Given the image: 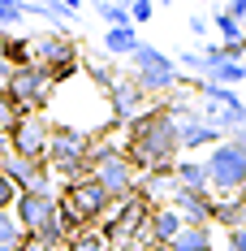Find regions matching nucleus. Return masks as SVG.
<instances>
[{"mask_svg": "<svg viewBox=\"0 0 246 251\" xmlns=\"http://www.w3.org/2000/svg\"><path fill=\"white\" fill-rule=\"evenodd\" d=\"M0 174L9 177L18 191H39V195H56L52 191V169L48 165H35V160H22V156H13V151H0Z\"/></svg>", "mask_w": 246, "mask_h": 251, "instance_id": "9b49d317", "label": "nucleus"}, {"mask_svg": "<svg viewBox=\"0 0 246 251\" xmlns=\"http://www.w3.org/2000/svg\"><path fill=\"white\" fill-rule=\"evenodd\" d=\"M108 208H112V200L99 191L91 177L69 182V186L56 191V212H61L65 238H78V234H87V229H99V221L108 217Z\"/></svg>", "mask_w": 246, "mask_h": 251, "instance_id": "f03ea898", "label": "nucleus"}, {"mask_svg": "<svg viewBox=\"0 0 246 251\" xmlns=\"http://www.w3.org/2000/svg\"><path fill=\"white\" fill-rule=\"evenodd\" d=\"M30 65L48 70V78L61 87L82 70V52H78V39L69 30H44V35H30Z\"/></svg>", "mask_w": 246, "mask_h": 251, "instance_id": "423d86ee", "label": "nucleus"}, {"mask_svg": "<svg viewBox=\"0 0 246 251\" xmlns=\"http://www.w3.org/2000/svg\"><path fill=\"white\" fill-rule=\"evenodd\" d=\"M173 61H177V70H186V74L195 78V82L207 74V65H203V52H195V48H190V52H177Z\"/></svg>", "mask_w": 246, "mask_h": 251, "instance_id": "a878e982", "label": "nucleus"}, {"mask_svg": "<svg viewBox=\"0 0 246 251\" xmlns=\"http://www.w3.org/2000/svg\"><path fill=\"white\" fill-rule=\"evenodd\" d=\"M30 13H26V0H0V30L9 35V26H22Z\"/></svg>", "mask_w": 246, "mask_h": 251, "instance_id": "b1692460", "label": "nucleus"}, {"mask_svg": "<svg viewBox=\"0 0 246 251\" xmlns=\"http://www.w3.org/2000/svg\"><path fill=\"white\" fill-rule=\"evenodd\" d=\"M169 208L181 217V226H212V208H216V200H212V195H195V191H177Z\"/></svg>", "mask_w": 246, "mask_h": 251, "instance_id": "ddd939ff", "label": "nucleus"}, {"mask_svg": "<svg viewBox=\"0 0 246 251\" xmlns=\"http://www.w3.org/2000/svg\"><path fill=\"white\" fill-rule=\"evenodd\" d=\"M177 143L186 156H195V151H212L216 143H224V134L216 126H207L203 117H186V122H177Z\"/></svg>", "mask_w": 246, "mask_h": 251, "instance_id": "f8f14e48", "label": "nucleus"}, {"mask_svg": "<svg viewBox=\"0 0 246 251\" xmlns=\"http://www.w3.org/2000/svg\"><path fill=\"white\" fill-rule=\"evenodd\" d=\"M65 251H112V247H108V238H104L99 229H87V234L69 238V243H65Z\"/></svg>", "mask_w": 246, "mask_h": 251, "instance_id": "393cba45", "label": "nucleus"}, {"mask_svg": "<svg viewBox=\"0 0 246 251\" xmlns=\"http://www.w3.org/2000/svg\"><path fill=\"white\" fill-rule=\"evenodd\" d=\"M186 26H190L195 39H199V35H212V18H203V13H190V22H186Z\"/></svg>", "mask_w": 246, "mask_h": 251, "instance_id": "c756f323", "label": "nucleus"}, {"mask_svg": "<svg viewBox=\"0 0 246 251\" xmlns=\"http://www.w3.org/2000/svg\"><path fill=\"white\" fill-rule=\"evenodd\" d=\"M229 251H246V226L229 234Z\"/></svg>", "mask_w": 246, "mask_h": 251, "instance_id": "2f4dec72", "label": "nucleus"}, {"mask_svg": "<svg viewBox=\"0 0 246 251\" xmlns=\"http://www.w3.org/2000/svg\"><path fill=\"white\" fill-rule=\"evenodd\" d=\"M156 18V4L151 0H130V26H143Z\"/></svg>", "mask_w": 246, "mask_h": 251, "instance_id": "cd10ccee", "label": "nucleus"}, {"mask_svg": "<svg viewBox=\"0 0 246 251\" xmlns=\"http://www.w3.org/2000/svg\"><path fill=\"white\" fill-rule=\"evenodd\" d=\"M18 195H22V191H18V186H13L9 177L0 174V212H13V203H18Z\"/></svg>", "mask_w": 246, "mask_h": 251, "instance_id": "c85d7f7f", "label": "nucleus"}, {"mask_svg": "<svg viewBox=\"0 0 246 251\" xmlns=\"http://www.w3.org/2000/svg\"><path fill=\"white\" fill-rule=\"evenodd\" d=\"M173 177H177V186H181V191L212 195V191H207V174H203V160H199V156H181V160L173 165Z\"/></svg>", "mask_w": 246, "mask_h": 251, "instance_id": "a211bd4d", "label": "nucleus"}, {"mask_svg": "<svg viewBox=\"0 0 246 251\" xmlns=\"http://www.w3.org/2000/svg\"><path fill=\"white\" fill-rule=\"evenodd\" d=\"M212 226H221L224 234H233V229L246 226V191L229 195V200H216V208H212Z\"/></svg>", "mask_w": 246, "mask_h": 251, "instance_id": "dca6fc26", "label": "nucleus"}, {"mask_svg": "<svg viewBox=\"0 0 246 251\" xmlns=\"http://www.w3.org/2000/svg\"><path fill=\"white\" fill-rule=\"evenodd\" d=\"M203 82H216V87H229V91H233V87H242V82H246V65L224 56V61H216V65L207 70V78H203Z\"/></svg>", "mask_w": 246, "mask_h": 251, "instance_id": "412c9836", "label": "nucleus"}, {"mask_svg": "<svg viewBox=\"0 0 246 251\" xmlns=\"http://www.w3.org/2000/svg\"><path fill=\"white\" fill-rule=\"evenodd\" d=\"M224 13H229L233 22H242V26H246V0H229V4H224Z\"/></svg>", "mask_w": 246, "mask_h": 251, "instance_id": "7c9ffc66", "label": "nucleus"}, {"mask_svg": "<svg viewBox=\"0 0 246 251\" xmlns=\"http://www.w3.org/2000/svg\"><path fill=\"white\" fill-rule=\"evenodd\" d=\"M130 78L138 82V91L147 100H169L173 91H181L190 82V78L177 70V61H173L169 52L151 48V44H138V52L130 56Z\"/></svg>", "mask_w": 246, "mask_h": 251, "instance_id": "20e7f679", "label": "nucleus"}, {"mask_svg": "<svg viewBox=\"0 0 246 251\" xmlns=\"http://www.w3.org/2000/svg\"><path fill=\"white\" fill-rule=\"evenodd\" d=\"M0 70H4V65H0ZM52 91H56V82H52L48 70H39V65L4 70V96L13 100L18 113H44L52 104Z\"/></svg>", "mask_w": 246, "mask_h": 251, "instance_id": "6e6552de", "label": "nucleus"}, {"mask_svg": "<svg viewBox=\"0 0 246 251\" xmlns=\"http://www.w3.org/2000/svg\"><path fill=\"white\" fill-rule=\"evenodd\" d=\"M125 160L138 169V174H169L173 165L181 160V143H177V122L156 104L147 108L138 122L125 126Z\"/></svg>", "mask_w": 246, "mask_h": 251, "instance_id": "f257e3e1", "label": "nucleus"}, {"mask_svg": "<svg viewBox=\"0 0 246 251\" xmlns=\"http://www.w3.org/2000/svg\"><path fill=\"white\" fill-rule=\"evenodd\" d=\"M91 182L112 203H121V200H130L138 191V169L125 160L121 143H112L104 134H91Z\"/></svg>", "mask_w": 246, "mask_h": 251, "instance_id": "7ed1b4c3", "label": "nucleus"}, {"mask_svg": "<svg viewBox=\"0 0 246 251\" xmlns=\"http://www.w3.org/2000/svg\"><path fill=\"white\" fill-rule=\"evenodd\" d=\"M82 70H87V78L95 82L104 96H108V91H112V87L121 82V70H117V65H112L108 56H87V65H82Z\"/></svg>", "mask_w": 246, "mask_h": 251, "instance_id": "aec40b11", "label": "nucleus"}, {"mask_svg": "<svg viewBox=\"0 0 246 251\" xmlns=\"http://www.w3.org/2000/svg\"><path fill=\"white\" fill-rule=\"evenodd\" d=\"M4 143H9L13 156L44 165V160H48V143H52V122H48V113H22V117L13 122V130L4 134Z\"/></svg>", "mask_w": 246, "mask_h": 251, "instance_id": "1a4fd4ad", "label": "nucleus"}, {"mask_svg": "<svg viewBox=\"0 0 246 251\" xmlns=\"http://www.w3.org/2000/svg\"><path fill=\"white\" fill-rule=\"evenodd\" d=\"M18 117H22V113L13 108V100H9V96H4V87H0V134H9Z\"/></svg>", "mask_w": 246, "mask_h": 251, "instance_id": "bb28decb", "label": "nucleus"}, {"mask_svg": "<svg viewBox=\"0 0 246 251\" xmlns=\"http://www.w3.org/2000/svg\"><path fill=\"white\" fill-rule=\"evenodd\" d=\"M233 143H238V148H246V130H242V134H233Z\"/></svg>", "mask_w": 246, "mask_h": 251, "instance_id": "473e14b6", "label": "nucleus"}, {"mask_svg": "<svg viewBox=\"0 0 246 251\" xmlns=\"http://www.w3.org/2000/svg\"><path fill=\"white\" fill-rule=\"evenodd\" d=\"M147 108H156V104L138 91V82L130 74H121V82L108 91V130H125L130 122H138Z\"/></svg>", "mask_w": 246, "mask_h": 251, "instance_id": "9d476101", "label": "nucleus"}, {"mask_svg": "<svg viewBox=\"0 0 246 251\" xmlns=\"http://www.w3.org/2000/svg\"><path fill=\"white\" fill-rule=\"evenodd\" d=\"M169 251H216V234H212V226H181Z\"/></svg>", "mask_w": 246, "mask_h": 251, "instance_id": "6ab92c4d", "label": "nucleus"}, {"mask_svg": "<svg viewBox=\"0 0 246 251\" xmlns=\"http://www.w3.org/2000/svg\"><path fill=\"white\" fill-rule=\"evenodd\" d=\"M177 191H181V186H177L173 169H169V174H138V195H143L151 208H169Z\"/></svg>", "mask_w": 246, "mask_h": 251, "instance_id": "4468645a", "label": "nucleus"}, {"mask_svg": "<svg viewBox=\"0 0 246 251\" xmlns=\"http://www.w3.org/2000/svg\"><path fill=\"white\" fill-rule=\"evenodd\" d=\"M99 44H104V56H125L130 61L143 39H138V26H112V30H104Z\"/></svg>", "mask_w": 246, "mask_h": 251, "instance_id": "f3484780", "label": "nucleus"}, {"mask_svg": "<svg viewBox=\"0 0 246 251\" xmlns=\"http://www.w3.org/2000/svg\"><path fill=\"white\" fill-rule=\"evenodd\" d=\"M22 229L13 221V212H0V251H22Z\"/></svg>", "mask_w": 246, "mask_h": 251, "instance_id": "5701e85b", "label": "nucleus"}, {"mask_svg": "<svg viewBox=\"0 0 246 251\" xmlns=\"http://www.w3.org/2000/svg\"><path fill=\"white\" fill-rule=\"evenodd\" d=\"M44 165L65 186L91 177V134L78 130V126H52V143H48V160Z\"/></svg>", "mask_w": 246, "mask_h": 251, "instance_id": "39448f33", "label": "nucleus"}, {"mask_svg": "<svg viewBox=\"0 0 246 251\" xmlns=\"http://www.w3.org/2000/svg\"><path fill=\"white\" fill-rule=\"evenodd\" d=\"M95 18L108 26V30H112V26H130V4H117V0H99V4H95Z\"/></svg>", "mask_w": 246, "mask_h": 251, "instance_id": "4be33fe9", "label": "nucleus"}, {"mask_svg": "<svg viewBox=\"0 0 246 251\" xmlns=\"http://www.w3.org/2000/svg\"><path fill=\"white\" fill-rule=\"evenodd\" d=\"M177 229H181V217H177L173 208H151V217H147V234H143V243H156V247H169L173 238H177Z\"/></svg>", "mask_w": 246, "mask_h": 251, "instance_id": "2eb2a0df", "label": "nucleus"}, {"mask_svg": "<svg viewBox=\"0 0 246 251\" xmlns=\"http://www.w3.org/2000/svg\"><path fill=\"white\" fill-rule=\"evenodd\" d=\"M203 174H207V191L212 200H229L246 191V148H238L233 139H224L203 156Z\"/></svg>", "mask_w": 246, "mask_h": 251, "instance_id": "0eeeda50", "label": "nucleus"}]
</instances>
